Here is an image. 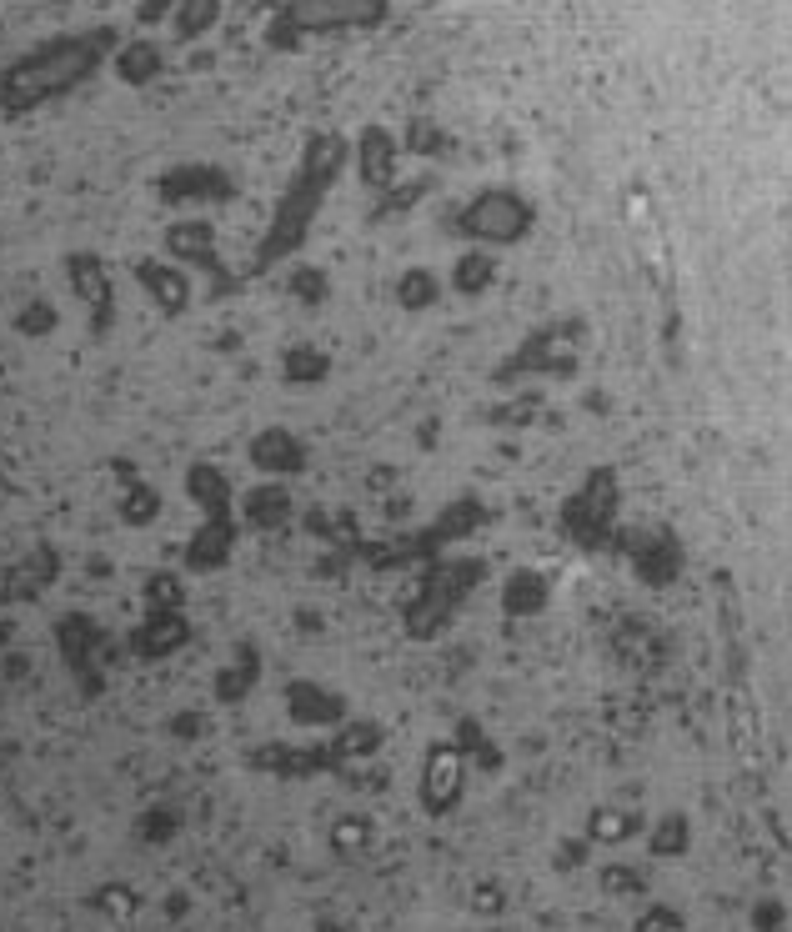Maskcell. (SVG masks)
Masks as SVG:
<instances>
[{
  "mask_svg": "<svg viewBox=\"0 0 792 932\" xmlns=\"http://www.w3.org/2000/svg\"><path fill=\"white\" fill-rule=\"evenodd\" d=\"M141 276H146V286H151L171 311H181V301H186V281H181L171 266H141Z\"/></svg>",
  "mask_w": 792,
  "mask_h": 932,
  "instance_id": "obj_2",
  "label": "cell"
},
{
  "mask_svg": "<svg viewBox=\"0 0 792 932\" xmlns=\"http://www.w3.org/2000/svg\"><path fill=\"white\" fill-rule=\"evenodd\" d=\"M151 66H156V51H151V46H136V51L121 61V71H126L131 81H146V76H151Z\"/></svg>",
  "mask_w": 792,
  "mask_h": 932,
  "instance_id": "obj_3",
  "label": "cell"
},
{
  "mask_svg": "<svg viewBox=\"0 0 792 932\" xmlns=\"http://www.w3.org/2000/svg\"><path fill=\"white\" fill-rule=\"evenodd\" d=\"M101 51H106V36L61 41V46L41 51L36 61H26V66L11 71V81H6V101H11V106H31V101H46V96L66 91L71 81H81V76L96 66Z\"/></svg>",
  "mask_w": 792,
  "mask_h": 932,
  "instance_id": "obj_1",
  "label": "cell"
}]
</instances>
